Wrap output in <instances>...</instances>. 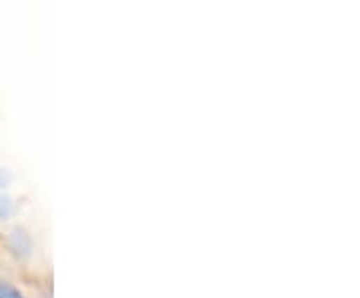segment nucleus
Returning a JSON list of instances; mask_svg holds the SVG:
<instances>
[{
	"label": "nucleus",
	"mask_w": 360,
	"mask_h": 298,
	"mask_svg": "<svg viewBox=\"0 0 360 298\" xmlns=\"http://www.w3.org/2000/svg\"><path fill=\"white\" fill-rule=\"evenodd\" d=\"M11 182H13V174H11V170H6L0 167V190L8 188V186H11Z\"/></svg>",
	"instance_id": "20e7f679"
},
{
	"label": "nucleus",
	"mask_w": 360,
	"mask_h": 298,
	"mask_svg": "<svg viewBox=\"0 0 360 298\" xmlns=\"http://www.w3.org/2000/svg\"><path fill=\"white\" fill-rule=\"evenodd\" d=\"M0 298H25V294L20 292V288H16L8 280L0 278Z\"/></svg>",
	"instance_id": "7ed1b4c3"
},
{
	"label": "nucleus",
	"mask_w": 360,
	"mask_h": 298,
	"mask_svg": "<svg viewBox=\"0 0 360 298\" xmlns=\"http://www.w3.org/2000/svg\"><path fill=\"white\" fill-rule=\"evenodd\" d=\"M6 247L11 250V254H14L18 260H25L32 257V238L20 226H16V228L11 231L8 240H6Z\"/></svg>",
	"instance_id": "f257e3e1"
},
{
	"label": "nucleus",
	"mask_w": 360,
	"mask_h": 298,
	"mask_svg": "<svg viewBox=\"0 0 360 298\" xmlns=\"http://www.w3.org/2000/svg\"><path fill=\"white\" fill-rule=\"evenodd\" d=\"M14 210H16V205H14V200L8 195H4L2 190H0V221H6V219H11L14 214Z\"/></svg>",
	"instance_id": "f03ea898"
}]
</instances>
